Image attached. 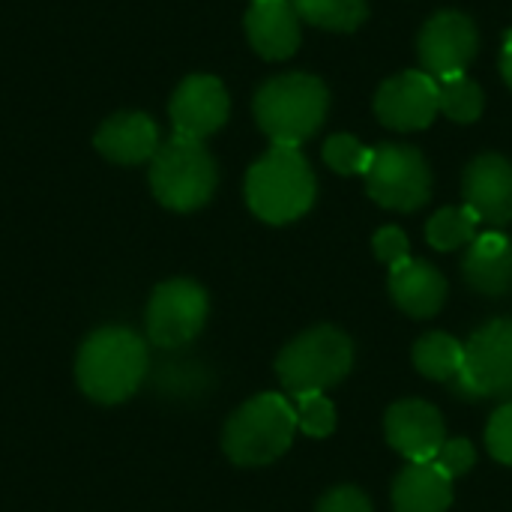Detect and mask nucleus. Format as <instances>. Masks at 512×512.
I'll use <instances>...</instances> for the list:
<instances>
[{
	"label": "nucleus",
	"mask_w": 512,
	"mask_h": 512,
	"mask_svg": "<svg viewBox=\"0 0 512 512\" xmlns=\"http://www.w3.org/2000/svg\"><path fill=\"white\" fill-rule=\"evenodd\" d=\"M354 366V342L330 324L312 327L288 342L276 360L282 387L297 393H324L345 381Z\"/></svg>",
	"instance_id": "39448f33"
},
{
	"label": "nucleus",
	"mask_w": 512,
	"mask_h": 512,
	"mask_svg": "<svg viewBox=\"0 0 512 512\" xmlns=\"http://www.w3.org/2000/svg\"><path fill=\"white\" fill-rule=\"evenodd\" d=\"M252 213L270 225H285L309 213L315 201V174L297 147L273 144L246 177Z\"/></svg>",
	"instance_id": "f03ea898"
},
{
	"label": "nucleus",
	"mask_w": 512,
	"mask_h": 512,
	"mask_svg": "<svg viewBox=\"0 0 512 512\" xmlns=\"http://www.w3.org/2000/svg\"><path fill=\"white\" fill-rule=\"evenodd\" d=\"M210 300L207 291L192 279H168L162 282L147 303V339L159 348H183L189 345L207 324Z\"/></svg>",
	"instance_id": "1a4fd4ad"
},
{
	"label": "nucleus",
	"mask_w": 512,
	"mask_h": 512,
	"mask_svg": "<svg viewBox=\"0 0 512 512\" xmlns=\"http://www.w3.org/2000/svg\"><path fill=\"white\" fill-rule=\"evenodd\" d=\"M372 156L375 150L363 147L357 138L351 135H333L327 144H324V162L336 171V174H363L369 171L372 165Z\"/></svg>",
	"instance_id": "393cba45"
},
{
	"label": "nucleus",
	"mask_w": 512,
	"mask_h": 512,
	"mask_svg": "<svg viewBox=\"0 0 512 512\" xmlns=\"http://www.w3.org/2000/svg\"><path fill=\"white\" fill-rule=\"evenodd\" d=\"M438 111V81L417 69L384 81L375 96V114L381 123L399 132L426 129Z\"/></svg>",
	"instance_id": "9d476101"
},
{
	"label": "nucleus",
	"mask_w": 512,
	"mask_h": 512,
	"mask_svg": "<svg viewBox=\"0 0 512 512\" xmlns=\"http://www.w3.org/2000/svg\"><path fill=\"white\" fill-rule=\"evenodd\" d=\"M327 87L315 75L288 72L267 81L255 96V117L279 147H300L318 132L327 114Z\"/></svg>",
	"instance_id": "7ed1b4c3"
},
{
	"label": "nucleus",
	"mask_w": 512,
	"mask_h": 512,
	"mask_svg": "<svg viewBox=\"0 0 512 512\" xmlns=\"http://www.w3.org/2000/svg\"><path fill=\"white\" fill-rule=\"evenodd\" d=\"M477 54V27L462 12H438L420 33V60L426 75H462Z\"/></svg>",
	"instance_id": "9b49d317"
},
{
	"label": "nucleus",
	"mask_w": 512,
	"mask_h": 512,
	"mask_svg": "<svg viewBox=\"0 0 512 512\" xmlns=\"http://www.w3.org/2000/svg\"><path fill=\"white\" fill-rule=\"evenodd\" d=\"M462 276L465 282L486 297H501L512 288V243L498 234H480L465 252L462 261Z\"/></svg>",
	"instance_id": "a211bd4d"
},
{
	"label": "nucleus",
	"mask_w": 512,
	"mask_h": 512,
	"mask_svg": "<svg viewBox=\"0 0 512 512\" xmlns=\"http://www.w3.org/2000/svg\"><path fill=\"white\" fill-rule=\"evenodd\" d=\"M438 108L456 123H474L483 114V90L465 72L438 78Z\"/></svg>",
	"instance_id": "5701e85b"
},
{
	"label": "nucleus",
	"mask_w": 512,
	"mask_h": 512,
	"mask_svg": "<svg viewBox=\"0 0 512 512\" xmlns=\"http://www.w3.org/2000/svg\"><path fill=\"white\" fill-rule=\"evenodd\" d=\"M384 432L390 447L402 453L408 462H432L441 444L447 441L441 411L423 399L396 402L384 417Z\"/></svg>",
	"instance_id": "ddd939ff"
},
{
	"label": "nucleus",
	"mask_w": 512,
	"mask_h": 512,
	"mask_svg": "<svg viewBox=\"0 0 512 512\" xmlns=\"http://www.w3.org/2000/svg\"><path fill=\"white\" fill-rule=\"evenodd\" d=\"M435 462L441 465V471L453 480V477H465L474 465H477V450L471 447V441L465 438H453V441H444Z\"/></svg>",
	"instance_id": "bb28decb"
},
{
	"label": "nucleus",
	"mask_w": 512,
	"mask_h": 512,
	"mask_svg": "<svg viewBox=\"0 0 512 512\" xmlns=\"http://www.w3.org/2000/svg\"><path fill=\"white\" fill-rule=\"evenodd\" d=\"M318 512H372V504L357 486H339L321 498Z\"/></svg>",
	"instance_id": "c85d7f7f"
},
{
	"label": "nucleus",
	"mask_w": 512,
	"mask_h": 512,
	"mask_svg": "<svg viewBox=\"0 0 512 512\" xmlns=\"http://www.w3.org/2000/svg\"><path fill=\"white\" fill-rule=\"evenodd\" d=\"M366 189L381 207L411 213L429 201L432 174L420 150L405 144H381L375 147L372 165L366 171Z\"/></svg>",
	"instance_id": "6e6552de"
},
{
	"label": "nucleus",
	"mask_w": 512,
	"mask_h": 512,
	"mask_svg": "<svg viewBox=\"0 0 512 512\" xmlns=\"http://www.w3.org/2000/svg\"><path fill=\"white\" fill-rule=\"evenodd\" d=\"M453 387L468 399L512 402V318L489 321L468 339Z\"/></svg>",
	"instance_id": "0eeeda50"
},
{
	"label": "nucleus",
	"mask_w": 512,
	"mask_h": 512,
	"mask_svg": "<svg viewBox=\"0 0 512 512\" xmlns=\"http://www.w3.org/2000/svg\"><path fill=\"white\" fill-rule=\"evenodd\" d=\"M501 69H504V78H507V84L512 87V33H507V45H504Z\"/></svg>",
	"instance_id": "c756f323"
},
{
	"label": "nucleus",
	"mask_w": 512,
	"mask_h": 512,
	"mask_svg": "<svg viewBox=\"0 0 512 512\" xmlns=\"http://www.w3.org/2000/svg\"><path fill=\"white\" fill-rule=\"evenodd\" d=\"M372 246H375V255H378L387 267H396V264H402V261L411 258V252H408V237H405L399 228H381V231L375 234Z\"/></svg>",
	"instance_id": "cd10ccee"
},
{
	"label": "nucleus",
	"mask_w": 512,
	"mask_h": 512,
	"mask_svg": "<svg viewBox=\"0 0 512 512\" xmlns=\"http://www.w3.org/2000/svg\"><path fill=\"white\" fill-rule=\"evenodd\" d=\"M465 363V345L447 333H426L414 345V366L420 375L432 381L453 384Z\"/></svg>",
	"instance_id": "aec40b11"
},
{
	"label": "nucleus",
	"mask_w": 512,
	"mask_h": 512,
	"mask_svg": "<svg viewBox=\"0 0 512 512\" xmlns=\"http://www.w3.org/2000/svg\"><path fill=\"white\" fill-rule=\"evenodd\" d=\"M150 186L162 207L189 213L204 207L216 189V162L204 141L174 135L150 159Z\"/></svg>",
	"instance_id": "423d86ee"
},
{
	"label": "nucleus",
	"mask_w": 512,
	"mask_h": 512,
	"mask_svg": "<svg viewBox=\"0 0 512 512\" xmlns=\"http://www.w3.org/2000/svg\"><path fill=\"white\" fill-rule=\"evenodd\" d=\"M291 0H252L246 33L252 48L267 60H285L300 45V21Z\"/></svg>",
	"instance_id": "dca6fc26"
},
{
	"label": "nucleus",
	"mask_w": 512,
	"mask_h": 512,
	"mask_svg": "<svg viewBox=\"0 0 512 512\" xmlns=\"http://www.w3.org/2000/svg\"><path fill=\"white\" fill-rule=\"evenodd\" d=\"M465 207L480 222L507 225L512 222V165L504 156H477L465 171Z\"/></svg>",
	"instance_id": "4468645a"
},
{
	"label": "nucleus",
	"mask_w": 512,
	"mask_h": 512,
	"mask_svg": "<svg viewBox=\"0 0 512 512\" xmlns=\"http://www.w3.org/2000/svg\"><path fill=\"white\" fill-rule=\"evenodd\" d=\"M174 135L204 141L228 120V93L213 75H189L171 96Z\"/></svg>",
	"instance_id": "f8f14e48"
},
{
	"label": "nucleus",
	"mask_w": 512,
	"mask_h": 512,
	"mask_svg": "<svg viewBox=\"0 0 512 512\" xmlns=\"http://www.w3.org/2000/svg\"><path fill=\"white\" fill-rule=\"evenodd\" d=\"M297 15L315 27L348 33L366 21V0H291Z\"/></svg>",
	"instance_id": "4be33fe9"
},
{
	"label": "nucleus",
	"mask_w": 512,
	"mask_h": 512,
	"mask_svg": "<svg viewBox=\"0 0 512 512\" xmlns=\"http://www.w3.org/2000/svg\"><path fill=\"white\" fill-rule=\"evenodd\" d=\"M390 294L411 318H432L447 300V279L432 264L408 258L390 267Z\"/></svg>",
	"instance_id": "f3484780"
},
{
	"label": "nucleus",
	"mask_w": 512,
	"mask_h": 512,
	"mask_svg": "<svg viewBox=\"0 0 512 512\" xmlns=\"http://www.w3.org/2000/svg\"><path fill=\"white\" fill-rule=\"evenodd\" d=\"M477 225H480V216L471 207H444L429 219L426 237L438 252H453V249L474 243Z\"/></svg>",
	"instance_id": "412c9836"
},
{
	"label": "nucleus",
	"mask_w": 512,
	"mask_h": 512,
	"mask_svg": "<svg viewBox=\"0 0 512 512\" xmlns=\"http://www.w3.org/2000/svg\"><path fill=\"white\" fill-rule=\"evenodd\" d=\"M297 429L309 438H327L336 429V408L324 393H297L294 396Z\"/></svg>",
	"instance_id": "b1692460"
},
{
	"label": "nucleus",
	"mask_w": 512,
	"mask_h": 512,
	"mask_svg": "<svg viewBox=\"0 0 512 512\" xmlns=\"http://www.w3.org/2000/svg\"><path fill=\"white\" fill-rule=\"evenodd\" d=\"M147 366V345L138 333L126 327H102L84 339L75 360V378L87 399L117 405L141 387Z\"/></svg>",
	"instance_id": "f257e3e1"
},
{
	"label": "nucleus",
	"mask_w": 512,
	"mask_h": 512,
	"mask_svg": "<svg viewBox=\"0 0 512 512\" xmlns=\"http://www.w3.org/2000/svg\"><path fill=\"white\" fill-rule=\"evenodd\" d=\"M294 432V405L279 393H261L231 414L222 432V447L234 465L261 468L288 453Z\"/></svg>",
	"instance_id": "20e7f679"
},
{
	"label": "nucleus",
	"mask_w": 512,
	"mask_h": 512,
	"mask_svg": "<svg viewBox=\"0 0 512 512\" xmlns=\"http://www.w3.org/2000/svg\"><path fill=\"white\" fill-rule=\"evenodd\" d=\"M93 144L105 159L117 165H141L150 162L159 150V126L141 111H120L96 129Z\"/></svg>",
	"instance_id": "2eb2a0df"
},
{
	"label": "nucleus",
	"mask_w": 512,
	"mask_h": 512,
	"mask_svg": "<svg viewBox=\"0 0 512 512\" xmlns=\"http://www.w3.org/2000/svg\"><path fill=\"white\" fill-rule=\"evenodd\" d=\"M453 504V480L432 462H411L393 483L396 512H447Z\"/></svg>",
	"instance_id": "6ab92c4d"
},
{
	"label": "nucleus",
	"mask_w": 512,
	"mask_h": 512,
	"mask_svg": "<svg viewBox=\"0 0 512 512\" xmlns=\"http://www.w3.org/2000/svg\"><path fill=\"white\" fill-rule=\"evenodd\" d=\"M486 444L489 453L501 462V465H512V402H504L486 429Z\"/></svg>",
	"instance_id": "a878e982"
}]
</instances>
